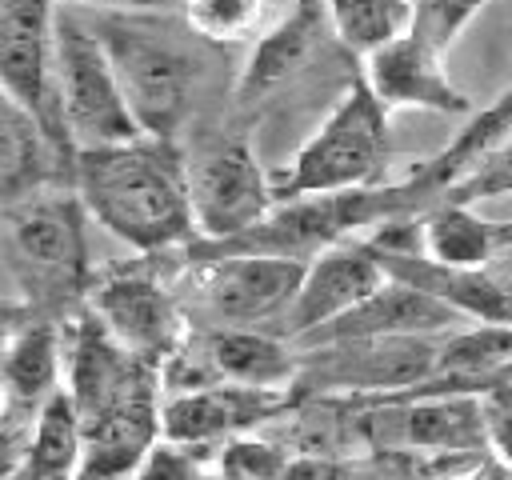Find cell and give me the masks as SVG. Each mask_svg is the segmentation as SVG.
<instances>
[{"label": "cell", "mask_w": 512, "mask_h": 480, "mask_svg": "<svg viewBox=\"0 0 512 480\" xmlns=\"http://www.w3.org/2000/svg\"><path fill=\"white\" fill-rule=\"evenodd\" d=\"M192 360L204 372V380H236L256 388H288L300 372V352L288 340H276L260 328L240 324H216L200 340H192Z\"/></svg>", "instance_id": "cell-16"}, {"label": "cell", "mask_w": 512, "mask_h": 480, "mask_svg": "<svg viewBox=\"0 0 512 480\" xmlns=\"http://www.w3.org/2000/svg\"><path fill=\"white\" fill-rule=\"evenodd\" d=\"M56 96L80 148L144 136L100 36L76 16H56Z\"/></svg>", "instance_id": "cell-6"}, {"label": "cell", "mask_w": 512, "mask_h": 480, "mask_svg": "<svg viewBox=\"0 0 512 480\" xmlns=\"http://www.w3.org/2000/svg\"><path fill=\"white\" fill-rule=\"evenodd\" d=\"M200 240H228L276 204V184L256 164L244 132H208L184 156Z\"/></svg>", "instance_id": "cell-7"}, {"label": "cell", "mask_w": 512, "mask_h": 480, "mask_svg": "<svg viewBox=\"0 0 512 480\" xmlns=\"http://www.w3.org/2000/svg\"><path fill=\"white\" fill-rule=\"evenodd\" d=\"M320 20H328L324 0H300V8L276 32H268L256 44V52H252V60H248V68L240 76L236 96L240 100H256L268 88H276L288 72H296L304 64V56L312 52V40L320 36Z\"/></svg>", "instance_id": "cell-23"}, {"label": "cell", "mask_w": 512, "mask_h": 480, "mask_svg": "<svg viewBox=\"0 0 512 480\" xmlns=\"http://www.w3.org/2000/svg\"><path fill=\"white\" fill-rule=\"evenodd\" d=\"M464 320L468 316H460L440 296H432V292H424V288H416V284H408V280L388 272V280L376 292H368L360 304H352L336 320L304 332L292 344L296 348H312V344L348 340V336H448Z\"/></svg>", "instance_id": "cell-14"}, {"label": "cell", "mask_w": 512, "mask_h": 480, "mask_svg": "<svg viewBox=\"0 0 512 480\" xmlns=\"http://www.w3.org/2000/svg\"><path fill=\"white\" fill-rule=\"evenodd\" d=\"M200 272L192 280V308L216 324L256 328L292 308L308 260L268 256V252H228L212 260H196Z\"/></svg>", "instance_id": "cell-9"}, {"label": "cell", "mask_w": 512, "mask_h": 480, "mask_svg": "<svg viewBox=\"0 0 512 480\" xmlns=\"http://www.w3.org/2000/svg\"><path fill=\"white\" fill-rule=\"evenodd\" d=\"M512 192V128L508 136L460 180L444 192V200H464V204H476V200H488V196H508Z\"/></svg>", "instance_id": "cell-29"}, {"label": "cell", "mask_w": 512, "mask_h": 480, "mask_svg": "<svg viewBox=\"0 0 512 480\" xmlns=\"http://www.w3.org/2000/svg\"><path fill=\"white\" fill-rule=\"evenodd\" d=\"M48 184H76V156H68L44 120L20 104L16 96H4L0 112V196L20 200Z\"/></svg>", "instance_id": "cell-19"}, {"label": "cell", "mask_w": 512, "mask_h": 480, "mask_svg": "<svg viewBox=\"0 0 512 480\" xmlns=\"http://www.w3.org/2000/svg\"><path fill=\"white\" fill-rule=\"evenodd\" d=\"M292 408L288 388H256L236 380H208L196 388H180L164 396L160 428L172 440L188 444H220L228 436L252 432L256 424L272 420L276 412Z\"/></svg>", "instance_id": "cell-13"}, {"label": "cell", "mask_w": 512, "mask_h": 480, "mask_svg": "<svg viewBox=\"0 0 512 480\" xmlns=\"http://www.w3.org/2000/svg\"><path fill=\"white\" fill-rule=\"evenodd\" d=\"M0 84H4V96H16L44 120V128L68 156L80 152L56 96L52 0H0Z\"/></svg>", "instance_id": "cell-10"}, {"label": "cell", "mask_w": 512, "mask_h": 480, "mask_svg": "<svg viewBox=\"0 0 512 480\" xmlns=\"http://www.w3.org/2000/svg\"><path fill=\"white\" fill-rule=\"evenodd\" d=\"M484 424H488L492 456L504 460V468L512 472V400L496 388L484 392Z\"/></svg>", "instance_id": "cell-30"}, {"label": "cell", "mask_w": 512, "mask_h": 480, "mask_svg": "<svg viewBox=\"0 0 512 480\" xmlns=\"http://www.w3.org/2000/svg\"><path fill=\"white\" fill-rule=\"evenodd\" d=\"M164 364L120 344L112 328L88 308L72 324L68 392L84 420L80 476H136L160 428Z\"/></svg>", "instance_id": "cell-1"}, {"label": "cell", "mask_w": 512, "mask_h": 480, "mask_svg": "<svg viewBox=\"0 0 512 480\" xmlns=\"http://www.w3.org/2000/svg\"><path fill=\"white\" fill-rule=\"evenodd\" d=\"M288 460L292 456L280 452L276 444L240 432V436H228L216 444L212 472L232 476V480H272V476H288Z\"/></svg>", "instance_id": "cell-26"}, {"label": "cell", "mask_w": 512, "mask_h": 480, "mask_svg": "<svg viewBox=\"0 0 512 480\" xmlns=\"http://www.w3.org/2000/svg\"><path fill=\"white\" fill-rule=\"evenodd\" d=\"M384 280H388V268L368 236H344L320 248L304 268L292 308L284 312L288 340H300L304 332L336 320L340 312L360 304L368 292H376Z\"/></svg>", "instance_id": "cell-12"}, {"label": "cell", "mask_w": 512, "mask_h": 480, "mask_svg": "<svg viewBox=\"0 0 512 480\" xmlns=\"http://www.w3.org/2000/svg\"><path fill=\"white\" fill-rule=\"evenodd\" d=\"M80 464H84V420L72 392L56 388L40 404L28 444L12 464L8 480H64V476H80Z\"/></svg>", "instance_id": "cell-20"}, {"label": "cell", "mask_w": 512, "mask_h": 480, "mask_svg": "<svg viewBox=\"0 0 512 480\" xmlns=\"http://www.w3.org/2000/svg\"><path fill=\"white\" fill-rule=\"evenodd\" d=\"M508 224L484 220L472 204L464 200H440L424 212L420 220V252L440 260V264H460V268H488Z\"/></svg>", "instance_id": "cell-22"}, {"label": "cell", "mask_w": 512, "mask_h": 480, "mask_svg": "<svg viewBox=\"0 0 512 480\" xmlns=\"http://www.w3.org/2000/svg\"><path fill=\"white\" fill-rule=\"evenodd\" d=\"M212 456L216 444H188V440H172L160 436L148 456L140 460L136 476H152V480H192V476H208L212 472Z\"/></svg>", "instance_id": "cell-28"}, {"label": "cell", "mask_w": 512, "mask_h": 480, "mask_svg": "<svg viewBox=\"0 0 512 480\" xmlns=\"http://www.w3.org/2000/svg\"><path fill=\"white\" fill-rule=\"evenodd\" d=\"M76 192L88 216L140 252H164L200 236L188 168L172 136H136L80 148Z\"/></svg>", "instance_id": "cell-2"}, {"label": "cell", "mask_w": 512, "mask_h": 480, "mask_svg": "<svg viewBox=\"0 0 512 480\" xmlns=\"http://www.w3.org/2000/svg\"><path fill=\"white\" fill-rule=\"evenodd\" d=\"M508 128H512V84H508L488 108L468 112V124H464L432 160H424V164L412 172L416 188H420L432 204H440L444 192H448L452 184H460V180L508 136Z\"/></svg>", "instance_id": "cell-21"}, {"label": "cell", "mask_w": 512, "mask_h": 480, "mask_svg": "<svg viewBox=\"0 0 512 480\" xmlns=\"http://www.w3.org/2000/svg\"><path fill=\"white\" fill-rule=\"evenodd\" d=\"M324 8L332 36L356 56H368L412 28V0H324Z\"/></svg>", "instance_id": "cell-24"}, {"label": "cell", "mask_w": 512, "mask_h": 480, "mask_svg": "<svg viewBox=\"0 0 512 480\" xmlns=\"http://www.w3.org/2000/svg\"><path fill=\"white\" fill-rule=\"evenodd\" d=\"M372 240V236H368ZM376 244V240H372ZM384 268L432 296H440L444 304H452L460 316L476 320H500L512 324V288L492 272V268H460V264H440L416 248H384L376 244Z\"/></svg>", "instance_id": "cell-18"}, {"label": "cell", "mask_w": 512, "mask_h": 480, "mask_svg": "<svg viewBox=\"0 0 512 480\" xmlns=\"http://www.w3.org/2000/svg\"><path fill=\"white\" fill-rule=\"evenodd\" d=\"M504 384H512V360H508V364H504V368L492 376V384H488V388H504Z\"/></svg>", "instance_id": "cell-33"}, {"label": "cell", "mask_w": 512, "mask_h": 480, "mask_svg": "<svg viewBox=\"0 0 512 480\" xmlns=\"http://www.w3.org/2000/svg\"><path fill=\"white\" fill-rule=\"evenodd\" d=\"M68 356V352H64ZM60 328L44 316H28V324H8V340H4V476L12 472V464L20 460L28 432L36 424L40 404L60 388Z\"/></svg>", "instance_id": "cell-11"}, {"label": "cell", "mask_w": 512, "mask_h": 480, "mask_svg": "<svg viewBox=\"0 0 512 480\" xmlns=\"http://www.w3.org/2000/svg\"><path fill=\"white\" fill-rule=\"evenodd\" d=\"M84 212L76 184H48L4 204V264L28 308H60L88 288Z\"/></svg>", "instance_id": "cell-3"}, {"label": "cell", "mask_w": 512, "mask_h": 480, "mask_svg": "<svg viewBox=\"0 0 512 480\" xmlns=\"http://www.w3.org/2000/svg\"><path fill=\"white\" fill-rule=\"evenodd\" d=\"M364 60V84L376 92V100L392 108H424L440 116H468L472 100L448 80L440 68V52L428 48L412 28L380 48H372Z\"/></svg>", "instance_id": "cell-15"}, {"label": "cell", "mask_w": 512, "mask_h": 480, "mask_svg": "<svg viewBox=\"0 0 512 480\" xmlns=\"http://www.w3.org/2000/svg\"><path fill=\"white\" fill-rule=\"evenodd\" d=\"M120 344L152 356V360H168L172 348L180 344V328H176V308L164 296V288L148 276H108L92 288V304H88Z\"/></svg>", "instance_id": "cell-17"}, {"label": "cell", "mask_w": 512, "mask_h": 480, "mask_svg": "<svg viewBox=\"0 0 512 480\" xmlns=\"http://www.w3.org/2000/svg\"><path fill=\"white\" fill-rule=\"evenodd\" d=\"M508 288H512V224L504 228V240H500V248H496V256H492V264H488Z\"/></svg>", "instance_id": "cell-32"}, {"label": "cell", "mask_w": 512, "mask_h": 480, "mask_svg": "<svg viewBox=\"0 0 512 480\" xmlns=\"http://www.w3.org/2000/svg\"><path fill=\"white\" fill-rule=\"evenodd\" d=\"M484 4L488 0H412V32L444 56Z\"/></svg>", "instance_id": "cell-27"}, {"label": "cell", "mask_w": 512, "mask_h": 480, "mask_svg": "<svg viewBox=\"0 0 512 480\" xmlns=\"http://www.w3.org/2000/svg\"><path fill=\"white\" fill-rule=\"evenodd\" d=\"M68 4H84V8H100V12H124V16H164L184 8V0H68Z\"/></svg>", "instance_id": "cell-31"}, {"label": "cell", "mask_w": 512, "mask_h": 480, "mask_svg": "<svg viewBox=\"0 0 512 480\" xmlns=\"http://www.w3.org/2000/svg\"><path fill=\"white\" fill-rule=\"evenodd\" d=\"M180 12L208 40H248L264 20V0H184Z\"/></svg>", "instance_id": "cell-25"}, {"label": "cell", "mask_w": 512, "mask_h": 480, "mask_svg": "<svg viewBox=\"0 0 512 480\" xmlns=\"http://www.w3.org/2000/svg\"><path fill=\"white\" fill-rule=\"evenodd\" d=\"M116 68V80L124 88V100L144 128V136H172L184 108H188V60L164 44L152 40L140 24H132L124 12H112L92 28Z\"/></svg>", "instance_id": "cell-8"}, {"label": "cell", "mask_w": 512, "mask_h": 480, "mask_svg": "<svg viewBox=\"0 0 512 480\" xmlns=\"http://www.w3.org/2000/svg\"><path fill=\"white\" fill-rule=\"evenodd\" d=\"M440 340L444 336H348L312 344L300 352L292 404L324 392L400 396L436 376Z\"/></svg>", "instance_id": "cell-5"}, {"label": "cell", "mask_w": 512, "mask_h": 480, "mask_svg": "<svg viewBox=\"0 0 512 480\" xmlns=\"http://www.w3.org/2000/svg\"><path fill=\"white\" fill-rule=\"evenodd\" d=\"M384 152H388V108L360 76L320 120V128L300 144L292 164L272 180L276 200L364 188L376 180Z\"/></svg>", "instance_id": "cell-4"}]
</instances>
